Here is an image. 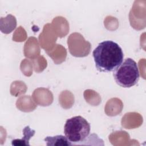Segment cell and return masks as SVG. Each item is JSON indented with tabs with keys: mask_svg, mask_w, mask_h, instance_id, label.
<instances>
[{
	"mask_svg": "<svg viewBox=\"0 0 146 146\" xmlns=\"http://www.w3.org/2000/svg\"><path fill=\"white\" fill-rule=\"evenodd\" d=\"M35 130L31 129L29 126H26L23 130V137L21 139H14L12 140L13 145H30L29 140L35 134Z\"/></svg>",
	"mask_w": 146,
	"mask_h": 146,
	"instance_id": "5b68a950",
	"label": "cell"
},
{
	"mask_svg": "<svg viewBox=\"0 0 146 146\" xmlns=\"http://www.w3.org/2000/svg\"><path fill=\"white\" fill-rule=\"evenodd\" d=\"M67 44L70 52L74 56H86L90 52V43L85 40L83 36L79 33L71 34L68 38Z\"/></svg>",
	"mask_w": 146,
	"mask_h": 146,
	"instance_id": "277c9868",
	"label": "cell"
},
{
	"mask_svg": "<svg viewBox=\"0 0 146 146\" xmlns=\"http://www.w3.org/2000/svg\"><path fill=\"white\" fill-rule=\"evenodd\" d=\"M116 83L124 88H129L137 84L139 80V72L137 63L131 58H127L113 72Z\"/></svg>",
	"mask_w": 146,
	"mask_h": 146,
	"instance_id": "3957f363",
	"label": "cell"
},
{
	"mask_svg": "<svg viewBox=\"0 0 146 146\" xmlns=\"http://www.w3.org/2000/svg\"><path fill=\"white\" fill-rule=\"evenodd\" d=\"M90 132V123L81 116L67 119L64 127L65 136L72 145H78L84 140L89 135Z\"/></svg>",
	"mask_w": 146,
	"mask_h": 146,
	"instance_id": "7a4b0ae2",
	"label": "cell"
},
{
	"mask_svg": "<svg viewBox=\"0 0 146 146\" xmlns=\"http://www.w3.org/2000/svg\"><path fill=\"white\" fill-rule=\"evenodd\" d=\"M95 66L100 72L114 71L123 62L121 48L116 42L105 40L100 42L92 52Z\"/></svg>",
	"mask_w": 146,
	"mask_h": 146,
	"instance_id": "6da1fadb",
	"label": "cell"
},
{
	"mask_svg": "<svg viewBox=\"0 0 146 146\" xmlns=\"http://www.w3.org/2000/svg\"><path fill=\"white\" fill-rule=\"evenodd\" d=\"M44 140L47 145H72L67 138L62 135L47 136Z\"/></svg>",
	"mask_w": 146,
	"mask_h": 146,
	"instance_id": "8992f818",
	"label": "cell"
}]
</instances>
